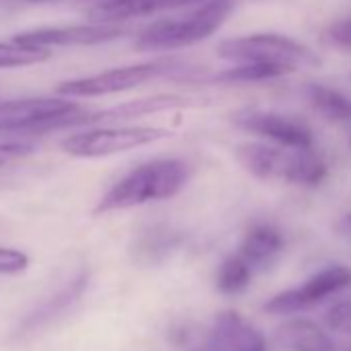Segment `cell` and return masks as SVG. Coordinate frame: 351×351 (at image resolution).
I'll return each mask as SVG.
<instances>
[{"instance_id":"9","label":"cell","mask_w":351,"mask_h":351,"mask_svg":"<svg viewBox=\"0 0 351 351\" xmlns=\"http://www.w3.org/2000/svg\"><path fill=\"white\" fill-rule=\"evenodd\" d=\"M207 351H267L265 337L238 312H221L205 343Z\"/></svg>"},{"instance_id":"12","label":"cell","mask_w":351,"mask_h":351,"mask_svg":"<svg viewBox=\"0 0 351 351\" xmlns=\"http://www.w3.org/2000/svg\"><path fill=\"white\" fill-rule=\"evenodd\" d=\"M189 101L191 99H186L182 95H153V97H145V99H134V101H126V104H120V106H114L108 110L91 112L87 118V124L130 120V118H138V116H147V114L167 112L173 108L189 106Z\"/></svg>"},{"instance_id":"21","label":"cell","mask_w":351,"mask_h":351,"mask_svg":"<svg viewBox=\"0 0 351 351\" xmlns=\"http://www.w3.org/2000/svg\"><path fill=\"white\" fill-rule=\"evenodd\" d=\"M29 256L17 248L0 246V275H17L29 267Z\"/></svg>"},{"instance_id":"6","label":"cell","mask_w":351,"mask_h":351,"mask_svg":"<svg viewBox=\"0 0 351 351\" xmlns=\"http://www.w3.org/2000/svg\"><path fill=\"white\" fill-rule=\"evenodd\" d=\"M176 69L173 60H153V62H141L120 69H110L97 75L81 77L64 81L56 87L58 95L64 97H101V95H114L122 91H130L134 87H141L161 75H167Z\"/></svg>"},{"instance_id":"18","label":"cell","mask_w":351,"mask_h":351,"mask_svg":"<svg viewBox=\"0 0 351 351\" xmlns=\"http://www.w3.org/2000/svg\"><path fill=\"white\" fill-rule=\"evenodd\" d=\"M250 279H252V265L242 254H234L221 263L217 273V287L223 293H238L250 283Z\"/></svg>"},{"instance_id":"15","label":"cell","mask_w":351,"mask_h":351,"mask_svg":"<svg viewBox=\"0 0 351 351\" xmlns=\"http://www.w3.org/2000/svg\"><path fill=\"white\" fill-rule=\"evenodd\" d=\"M281 250H283L281 232L269 223H261V226H254L244 236L238 254H242L254 269V267H263V265L271 263Z\"/></svg>"},{"instance_id":"23","label":"cell","mask_w":351,"mask_h":351,"mask_svg":"<svg viewBox=\"0 0 351 351\" xmlns=\"http://www.w3.org/2000/svg\"><path fill=\"white\" fill-rule=\"evenodd\" d=\"M328 40H330L335 46L351 48V17H349V19H343V21H339V23H335V25L328 29Z\"/></svg>"},{"instance_id":"13","label":"cell","mask_w":351,"mask_h":351,"mask_svg":"<svg viewBox=\"0 0 351 351\" xmlns=\"http://www.w3.org/2000/svg\"><path fill=\"white\" fill-rule=\"evenodd\" d=\"M277 341L287 351H335L330 337L310 320H291L277 330Z\"/></svg>"},{"instance_id":"4","label":"cell","mask_w":351,"mask_h":351,"mask_svg":"<svg viewBox=\"0 0 351 351\" xmlns=\"http://www.w3.org/2000/svg\"><path fill=\"white\" fill-rule=\"evenodd\" d=\"M217 54L219 58L230 60L234 64H275L285 66L291 73L298 69L316 66L320 62L308 46L281 34H248L240 38H230L217 46Z\"/></svg>"},{"instance_id":"8","label":"cell","mask_w":351,"mask_h":351,"mask_svg":"<svg viewBox=\"0 0 351 351\" xmlns=\"http://www.w3.org/2000/svg\"><path fill=\"white\" fill-rule=\"evenodd\" d=\"M122 36V27L114 23H83L60 27H38L13 36L15 44L29 48H71V46H97Z\"/></svg>"},{"instance_id":"11","label":"cell","mask_w":351,"mask_h":351,"mask_svg":"<svg viewBox=\"0 0 351 351\" xmlns=\"http://www.w3.org/2000/svg\"><path fill=\"white\" fill-rule=\"evenodd\" d=\"M293 149L281 145H265V143H246L236 151L238 161L244 165L258 180H283L287 182L289 167H291Z\"/></svg>"},{"instance_id":"1","label":"cell","mask_w":351,"mask_h":351,"mask_svg":"<svg viewBox=\"0 0 351 351\" xmlns=\"http://www.w3.org/2000/svg\"><path fill=\"white\" fill-rule=\"evenodd\" d=\"M191 165L180 157H159L130 169L99 199L95 215L126 211L178 195L191 180Z\"/></svg>"},{"instance_id":"3","label":"cell","mask_w":351,"mask_h":351,"mask_svg":"<svg viewBox=\"0 0 351 351\" xmlns=\"http://www.w3.org/2000/svg\"><path fill=\"white\" fill-rule=\"evenodd\" d=\"M91 112L71 97H23L0 101V132H50L87 124Z\"/></svg>"},{"instance_id":"7","label":"cell","mask_w":351,"mask_h":351,"mask_svg":"<svg viewBox=\"0 0 351 351\" xmlns=\"http://www.w3.org/2000/svg\"><path fill=\"white\" fill-rule=\"evenodd\" d=\"M234 124L246 132H254L273 141L275 145L289 149H308L314 147V136L308 124L298 118L273 112V110H242L232 116Z\"/></svg>"},{"instance_id":"10","label":"cell","mask_w":351,"mask_h":351,"mask_svg":"<svg viewBox=\"0 0 351 351\" xmlns=\"http://www.w3.org/2000/svg\"><path fill=\"white\" fill-rule=\"evenodd\" d=\"M85 287H87V275L81 273L75 279H71L62 289H58L54 295H50L46 302L36 306L29 314H25L21 318V322L17 324V328L13 330V337L15 339L27 337V335L48 326L56 318H60L66 310H71L79 302V298L83 295Z\"/></svg>"},{"instance_id":"19","label":"cell","mask_w":351,"mask_h":351,"mask_svg":"<svg viewBox=\"0 0 351 351\" xmlns=\"http://www.w3.org/2000/svg\"><path fill=\"white\" fill-rule=\"evenodd\" d=\"M52 52L48 48H29L15 42H0V69H21L34 66L50 60Z\"/></svg>"},{"instance_id":"17","label":"cell","mask_w":351,"mask_h":351,"mask_svg":"<svg viewBox=\"0 0 351 351\" xmlns=\"http://www.w3.org/2000/svg\"><path fill=\"white\" fill-rule=\"evenodd\" d=\"M291 71L285 66H275V64H258V62H242L232 69H226L211 77V81L217 83H261V81H271L277 77H285Z\"/></svg>"},{"instance_id":"16","label":"cell","mask_w":351,"mask_h":351,"mask_svg":"<svg viewBox=\"0 0 351 351\" xmlns=\"http://www.w3.org/2000/svg\"><path fill=\"white\" fill-rule=\"evenodd\" d=\"M306 97L310 106L332 122H351V97L339 89L322 83H310L306 87Z\"/></svg>"},{"instance_id":"22","label":"cell","mask_w":351,"mask_h":351,"mask_svg":"<svg viewBox=\"0 0 351 351\" xmlns=\"http://www.w3.org/2000/svg\"><path fill=\"white\" fill-rule=\"evenodd\" d=\"M36 151L34 145L29 143H19V141H9V143H0V167L17 163L23 157H29Z\"/></svg>"},{"instance_id":"24","label":"cell","mask_w":351,"mask_h":351,"mask_svg":"<svg viewBox=\"0 0 351 351\" xmlns=\"http://www.w3.org/2000/svg\"><path fill=\"white\" fill-rule=\"evenodd\" d=\"M347 223L351 226V215H347Z\"/></svg>"},{"instance_id":"14","label":"cell","mask_w":351,"mask_h":351,"mask_svg":"<svg viewBox=\"0 0 351 351\" xmlns=\"http://www.w3.org/2000/svg\"><path fill=\"white\" fill-rule=\"evenodd\" d=\"M347 287H351V269L337 265V267H328V269L318 271L302 287H295V291H298L300 302L306 310L312 304H318L324 298H328L341 289H347Z\"/></svg>"},{"instance_id":"5","label":"cell","mask_w":351,"mask_h":351,"mask_svg":"<svg viewBox=\"0 0 351 351\" xmlns=\"http://www.w3.org/2000/svg\"><path fill=\"white\" fill-rule=\"evenodd\" d=\"M171 132L161 126H101L75 132L62 141V151L79 159H97L157 143Z\"/></svg>"},{"instance_id":"25","label":"cell","mask_w":351,"mask_h":351,"mask_svg":"<svg viewBox=\"0 0 351 351\" xmlns=\"http://www.w3.org/2000/svg\"><path fill=\"white\" fill-rule=\"evenodd\" d=\"M34 3H42V0H34ZM44 3H46V0H44Z\"/></svg>"},{"instance_id":"20","label":"cell","mask_w":351,"mask_h":351,"mask_svg":"<svg viewBox=\"0 0 351 351\" xmlns=\"http://www.w3.org/2000/svg\"><path fill=\"white\" fill-rule=\"evenodd\" d=\"M324 320L337 332H343V335L351 332V300L332 304L328 312L324 314Z\"/></svg>"},{"instance_id":"2","label":"cell","mask_w":351,"mask_h":351,"mask_svg":"<svg viewBox=\"0 0 351 351\" xmlns=\"http://www.w3.org/2000/svg\"><path fill=\"white\" fill-rule=\"evenodd\" d=\"M234 11V0H207L199 9L145 27L134 46L138 50H178L213 36Z\"/></svg>"}]
</instances>
